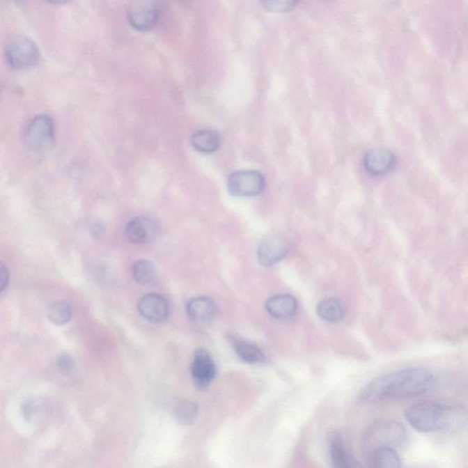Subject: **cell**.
<instances>
[{
  "label": "cell",
  "instance_id": "obj_15",
  "mask_svg": "<svg viewBox=\"0 0 468 468\" xmlns=\"http://www.w3.org/2000/svg\"><path fill=\"white\" fill-rule=\"evenodd\" d=\"M187 312L193 321L205 323L215 318L217 307L210 298L198 297L189 301L187 305Z\"/></svg>",
  "mask_w": 468,
  "mask_h": 468
},
{
  "label": "cell",
  "instance_id": "obj_11",
  "mask_svg": "<svg viewBox=\"0 0 468 468\" xmlns=\"http://www.w3.org/2000/svg\"><path fill=\"white\" fill-rule=\"evenodd\" d=\"M396 157L391 150L375 148L368 150L364 156V166L368 174L383 176L393 171Z\"/></svg>",
  "mask_w": 468,
  "mask_h": 468
},
{
  "label": "cell",
  "instance_id": "obj_6",
  "mask_svg": "<svg viewBox=\"0 0 468 468\" xmlns=\"http://www.w3.org/2000/svg\"><path fill=\"white\" fill-rule=\"evenodd\" d=\"M265 189V177L259 171H236L228 178V189L234 197H256L261 194Z\"/></svg>",
  "mask_w": 468,
  "mask_h": 468
},
{
  "label": "cell",
  "instance_id": "obj_20",
  "mask_svg": "<svg viewBox=\"0 0 468 468\" xmlns=\"http://www.w3.org/2000/svg\"><path fill=\"white\" fill-rule=\"evenodd\" d=\"M373 468H403L396 450L382 448L370 455Z\"/></svg>",
  "mask_w": 468,
  "mask_h": 468
},
{
  "label": "cell",
  "instance_id": "obj_14",
  "mask_svg": "<svg viewBox=\"0 0 468 468\" xmlns=\"http://www.w3.org/2000/svg\"><path fill=\"white\" fill-rule=\"evenodd\" d=\"M266 310L272 317L280 320H291L297 314V301L291 295L281 294L269 298Z\"/></svg>",
  "mask_w": 468,
  "mask_h": 468
},
{
  "label": "cell",
  "instance_id": "obj_2",
  "mask_svg": "<svg viewBox=\"0 0 468 468\" xmlns=\"http://www.w3.org/2000/svg\"><path fill=\"white\" fill-rule=\"evenodd\" d=\"M407 440V432L402 423L393 419H380L370 424L364 437L365 452L371 455L382 448L400 449Z\"/></svg>",
  "mask_w": 468,
  "mask_h": 468
},
{
  "label": "cell",
  "instance_id": "obj_3",
  "mask_svg": "<svg viewBox=\"0 0 468 468\" xmlns=\"http://www.w3.org/2000/svg\"><path fill=\"white\" fill-rule=\"evenodd\" d=\"M55 141L54 121L49 116L40 115L29 121L24 132V142L31 151L45 153Z\"/></svg>",
  "mask_w": 468,
  "mask_h": 468
},
{
  "label": "cell",
  "instance_id": "obj_17",
  "mask_svg": "<svg viewBox=\"0 0 468 468\" xmlns=\"http://www.w3.org/2000/svg\"><path fill=\"white\" fill-rule=\"evenodd\" d=\"M317 312L322 320L329 323H338L345 317V306L336 298H327L318 304Z\"/></svg>",
  "mask_w": 468,
  "mask_h": 468
},
{
  "label": "cell",
  "instance_id": "obj_16",
  "mask_svg": "<svg viewBox=\"0 0 468 468\" xmlns=\"http://www.w3.org/2000/svg\"><path fill=\"white\" fill-rule=\"evenodd\" d=\"M221 139L217 132L203 130L195 132L192 137V145L201 153L210 154L217 151L221 146Z\"/></svg>",
  "mask_w": 468,
  "mask_h": 468
},
{
  "label": "cell",
  "instance_id": "obj_12",
  "mask_svg": "<svg viewBox=\"0 0 468 468\" xmlns=\"http://www.w3.org/2000/svg\"><path fill=\"white\" fill-rule=\"evenodd\" d=\"M467 421V412L463 406L443 405L440 428L438 432L451 435L458 434L466 428Z\"/></svg>",
  "mask_w": 468,
  "mask_h": 468
},
{
  "label": "cell",
  "instance_id": "obj_4",
  "mask_svg": "<svg viewBox=\"0 0 468 468\" xmlns=\"http://www.w3.org/2000/svg\"><path fill=\"white\" fill-rule=\"evenodd\" d=\"M5 54L8 64L19 71L33 68L40 58L36 44L25 36L13 38L6 46Z\"/></svg>",
  "mask_w": 468,
  "mask_h": 468
},
{
  "label": "cell",
  "instance_id": "obj_9",
  "mask_svg": "<svg viewBox=\"0 0 468 468\" xmlns=\"http://www.w3.org/2000/svg\"><path fill=\"white\" fill-rule=\"evenodd\" d=\"M192 375L195 384L200 389L207 388L214 380L217 368L209 351L198 349L195 351L192 364Z\"/></svg>",
  "mask_w": 468,
  "mask_h": 468
},
{
  "label": "cell",
  "instance_id": "obj_18",
  "mask_svg": "<svg viewBox=\"0 0 468 468\" xmlns=\"http://www.w3.org/2000/svg\"><path fill=\"white\" fill-rule=\"evenodd\" d=\"M233 349L237 356L247 364H261L265 361V353L251 342L235 339L233 341Z\"/></svg>",
  "mask_w": 468,
  "mask_h": 468
},
{
  "label": "cell",
  "instance_id": "obj_19",
  "mask_svg": "<svg viewBox=\"0 0 468 468\" xmlns=\"http://www.w3.org/2000/svg\"><path fill=\"white\" fill-rule=\"evenodd\" d=\"M198 410L197 403L189 400H178L173 408L175 419L182 426H192L197 418Z\"/></svg>",
  "mask_w": 468,
  "mask_h": 468
},
{
  "label": "cell",
  "instance_id": "obj_13",
  "mask_svg": "<svg viewBox=\"0 0 468 468\" xmlns=\"http://www.w3.org/2000/svg\"><path fill=\"white\" fill-rule=\"evenodd\" d=\"M157 234V226L153 219L146 217H136L128 222L125 235L131 242L136 244H146L155 239Z\"/></svg>",
  "mask_w": 468,
  "mask_h": 468
},
{
  "label": "cell",
  "instance_id": "obj_5",
  "mask_svg": "<svg viewBox=\"0 0 468 468\" xmlns=\"http://www.w3.org/2000/svg\"><path fill=\"white\" fill-rule=\"evenodd\" d=\"M442 410H443V405L441 403H418L406 411V420L416 431L438 432L440 428Z\"/></svg>",
  "mask_w": 468,
  "mask_h": 468
},
{
  "label": "cell",
  "instance_id": "obj_22",
  "mask_svg": "<svg viewBox=\"0 0 468 468\" xmlns=\"http://www.w3.org/2000/svg\"><path fill=\"white\" fill-rule=\"evenodd\" d=\"M154 263L149 260L141 259L134 263L133 276L136 283L139 285H148L151 283L155 277Z\"/></svg>",
  "mask_w": 468,
  "mask_h": 468
},
{
  "label": "cell",
  "instance_id": "obj_23",
  "mask_svg": "<svg viewBox=\"0 0 468 468\" xmlns=\"http://www.w3.org/2000/svg\"><path fill=\"white\" fill-rule=\"evenodd\" d=\"M45 403L39 398H31L26 400L22 405V414L26 420L29 422L35 423L42 419L45 414Z\"/></svg>",
  "mask_w": 468,
  "mask_h": 468
},
{
  "label": "cell",
  "instance_id": "obj_25",
  "mask_svg": "<svg viewBox=\"0 0 468 468\" xmlns=\"http://www.w3.org/2000/svg\"><path fill=\"white\" fill-rule=\"evenodd\" d=\"M57 366L61 373L64 375L71 374L75 370V364L72 357L70 354L61 353L58 356Z\"/></svg>",
  "mask_w": 468,
  "mask_h": 468
},
{
  "label": "cell",
  "instance_id": "obj_21",
  "mask_svg": "<svg viewBox=\"0 0 468 468\" xmlns=\"http://www.w3.org/2000/svg\"><path fill=\"white\" fill-rule=\"evenodd\" d=\"M48 318L57 326L68 324L72 318V309L65 301H58L52 304L48 309Z\"/></svg>",
  "mask_w": 468,
  "mask_h": 468
},
{
  "label": "cell",
  "instance_id": "obj_27",
  "mask_svg": "<svg viewBox=\"0 0 468 468\" xmlns=\"http://www.w3.org/2000/svg\"><path fill=\"white\" fill-rule=\"evenodd\" d=\"M350 468H364V467L361 466V464L359 463L358 461L354 462L352 466H351Z\"/></svg>",
  "mask_w": 468,
  "mask_h": 468
},
{
  "label": "cell",
  "instance_id": "obj_1",
  "mask_svg": "<svg viewBox=\"0 0 468 468\" xmlns=\"http://www.w3.org/2000/svg\"><path fill=\"white\" fill-rule=\"evenodd\" d=\"M434 382V376L426 368H405L386 374L368 383L359 395V400L376 403L419 396L427 393Z\"/></svg>",
  "mask_w": 468,
  "mask_h": 468
},
{
  "label": "cell",
  "instance_id": "obj_26",
  "mask_svg": "<svg viewBox=\"0 0 468 468\" xmlns=\"http://www.w3.org/2000/svg\"><path fill=\"white\" fill-rule=\"evenodd\" d=\"M10 281V272L4 263L0 262V292L5 290Z\"/></svg>",
  "mask_w": 468,
  "mask_h": 468
},
{
  "label": "cell",
  "instance_id": "obj_10",
  "mask_svg": "<svg viewBox=\"0 0 468 468\" xmlns=\"http://www.w3.org/2000/svg\"><path fill=\"white\" fill-rule=\"evenodd\" d=\"M137 309L146 320L152 323H161L169 317L168 300L159 294H148L139 300Z\"/></svg>",
  "mask_w": 468,
  "mask_h": 468
},
{
  "label": "cell",
  "instance_id": "obj_24",
  "mask_svg": "<svg viewBox=\"0 0 468 468\" xmlns=\"http://www.w3.org/2000/svg\"><path fill=\"white\" fill-rule=\"evenodd\" d=\"M262 4L265 10L271 13H286V11L292 10L297 5V2L271 0V1L263 2Z\"/></svg>",
  "mask_w": 468,
  "mask_h": 468
},
{
  "label": "cell",
  "instance_id": "obj_8",
  "mask_svg": "<svg viewBox=\"0 0 468 468\" xmlns=\"http://www.w3.org/2000/svg\"><path fill=\"white\" fill-rule=\"evenodd\" d=\"M290 244L279 234H270L263 239L258 249V261L263 266H272L280 262L288 254Z\"/></svg>",
  "mask_w": 468,
  "mask_h": 468
},
{
  "label": "cell",
  "instance_id": "obj_7",
  "mask_svg": "<svg viewBox=\"0 0 468 468\" xmlns=\"http://www.w3.org/2000/svg\"><path fill=\"white\" fill-rule=\"evenodd\" d=\"M127 20L136 31H151L159 22V8L152 1L133 2L127 10Z\"/></svg>",
  "mask_w": 468,
  "mask_h": 468
}]
</instances>
